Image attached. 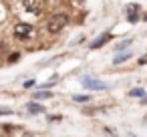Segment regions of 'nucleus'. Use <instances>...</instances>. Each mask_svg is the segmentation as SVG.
<instances>
[{
	"mask_svg": "<svg viewBox=\"0 0 147 137\" xmlns=\"http://www.w3.org/2000/svg\"><path fill=\"white\" fill-rule=\"evenodd\" d=\"M129 97H133V99H143V97H145V89L135 87V89H131V91H129Z\"/></svg>",
	"mask_w": 147,
	"mask_h": 137,
	"instance_id": "obj_10",
	"label": "nucleus"
},
{
	"mask_svg": "<svg viewBox=\"0 0 147 137\" xmlns=\"http://www.w3.org/2000/svg\"><path fill=\"white\" fill-rule=\"evenodd\" d=\"M143 125H147V115H145V117H143Z\"/></svg>",
	"mask_w": 147,
	"mask_h": 137,
	"instance_id": "obj_18",
	"label": "nucleus"
},
{
	"mask_svg": "<svg viewBox=\"0 0 147 137\" xmlns=\"http://www.w3.org/2000/svg\"><path fill=\"white\" fill-rule=\"evenodd\" d=\"M51 97H53V93H51V91H42V89H40V91H36V93L32 95V99H34V101H42V99H51Z\"/></svg>",
	"mask_w": 147,
	"mask_h": 137,
	"instance_id": "obj_9",
	"label": "nucleus"
},
{
	"mask_svg": "<svg viewBox=\"0 0 147 137\" xmlns=\"http://www.w3.org/2000/svg\"><path fill=\"white\" fill-rule=\"evenodd\" d=\"M12 111L10 109H6V107H2V109H0V115H10Z\"/></svg>",
	"mask_w": 147,
	"mask_h": 137,
	"instance_id": "obj_15",
	"label": "nucleus"
},
{
	"mask_svg": "<svg viewBox=\"0 0 147 137\" xmlns=\"http://www.w3.org/2000/svg\"><path fill=\"white\" fill-rule=\"evenodd\" d=\"M141 20H145V22H147V12H145V14L141 16Z\"/></svg>",
	"mask_w": 147,
	"mask_h": 137,
	"instance_id": "obj_17",
	"label": "nucleus"
},
{
	"mask_svg": "<svg viewBox=\"0 0 147 137\" xmlns=\"http://www.w3.org/2000/svg\"><path fill=\"white\" fill-rule=\"evenodd\" d=\"M20 6H22V10H26L28 14H34V16H40L42 10L47 8L45 2H22Z\"/></svg>",
	"mask_w": 147,
	"mask_h": 137,
	"instance_id": "obj_4",
	"label": "nucleus"
},
{
	"mask_svg": "<svg viewBox=\"0 0 147 137\" xmlns=\"http://www.w3.org/2000/svg\"><path fill=\"white\" fill-rule=\"evenodd\" d=\"M111 38H113V34H111V32H103V34H99V36H97V38H95V40L89 45V49H91V51H97V49L105 47V45H107Z\"/></svg>",
	"mask_w": 147,
	"mask_h": 137,
	"instance_id": "obj_5",
	"label": "nucleus"
},
{
	"mask_svg": "<svg viewBox=\"0 0 147 137\" xmlns=\"http://www.w3.org/2000/svg\"><path fill=\"white\" fill-rule=\"evenodd\" d=\"M67 24H69V14H67V12H53V14L47 18L45 28H47L49 34H59Z\"/></svg>",
	"mask_w": 147,
	"mask_h": 137,
	"instance_id": "obj_1",
	"label": "nucleus"
},
{
	"mask_svg": "<svg viewBox=\"0 0 147 137\" xmlns=\"http://www.w3.org/2000/svg\"><path fill=\"white\" fill-rule=\"evenodd\" d=\"M131 57H133V53H129V51H127V53H121V55H117V57L113 59V65H123V63L129 61Z\"/></svg>",
	"mask_w": 147,
	"mask_h": 137,
	"instance_id": "obj_8",
	"label": "nucleus"
},
{
	"mask_svg": "<svg viewBox=\"0 0 147 137\" xmlns=\"http://www.w3.org/2000/svg\"><path fill=\"white\" fill-rule=\"evenodd\" d=\"M127 20H129L131 24H137V22L141 20V16H139V4H129V14H127Z\"/></svg>",
	"mask_w": 147,
	"mask_h": 137,
	"instance_id": "obj_6",
	"label": "nucleus"
},
{
	"mask_svg": "<svg viewBox=\"0 0 147 137\" xmlns=\"http://www.w3.org/2000/svg\"><path fill=\"white\" fill-rule=\"evenodd\" d=\"M73 101L75 103H89L91 101V95H73Z\"/></svg>",
	"mask_w": 147,
	"mask_h": 137,
	"instance_id": "obj_12",
	"label": "nucleus"
},
{
	"mask_svg": "<svg viewBox=\"0 0 147 137\" xmlns=\"http://www.w3.org/2000/svg\"><path fill=\"white\" fill-rule=\"evenodd\" d=\"M141 103H143V105H147V97H143V99H141Z\"/></svg>",
	"mask_w": 147,
	"mask_h": 137,
	"instance_id": "obj_16",
	"label": "nucleus"
},
{
	"mask_svg": "<svg viewBox=\"0 0 147 137\" xmlns=\"http://www.w3.org/2000/svg\"><path fill=\"white\" fill-rule=\"evenodd\" d=\"M18 59H20V53H12V55H8L6 63H14V61H18Z\"/></svg>",
	"mask_w": 147,
	"mask_h": 137,
	"instance_id": "obj_13",
	"label": "nucleus"
},
{
	"mask_svg": "<svg viewBox=\"0 0 147 137\" xmlns=\"http://www.w3.org/2000/svg\"><path fill=\"white\" fill-rule=\"evenodd\" d=\"M137 65H139V67H145V65H147V53L141 55V57L137 59Z\"/></svg>",
	"mask_w": 147,
	"mask_h": 137,
	"instance_id": "obj_14",
	"label": "nucleus"
},
{
	"mask_svg": "<svg viewBox=\"0 0 147 137\" xmlns=\"http://www.w3.org/2000/svg\"><path fill=\"white\" fill-rule=\"evenodd\" d=\"M81 85H83L85 89H89V91H105V89H107L105 83H101V81H97V79H93V77H83V79H81Z\"/></svg>",
	"mask_w": 147,
	"mask_h": 137,
	"instance_id": "obj_3",
	"label": "nucleus"
},
{
	"mask_svg": "<svg viewBox=\"0 0 147 137\" xmlns=\"http://www.w3.org/2000/svg\"><path fill=\"white\" fill-rule=\"evenodd\" d=\"M131 43H133V38H125L123 43H119V45L115 47V51H117V55H119V53H123V51H125V49H127V47H129Z\"/></svg>",
	"mask_w": 147,
	"mask_h": 137,
	"instance_id": "obj_11",
	"label": "nucleus"
},
{
	"mask_svg": "<svg viewBox=\"0 0 147 137\" xmlns=\"http://www.w3.org/2000/svg\"><path fill=\"white\" fill-rule=\"evenodd\" d=\"M26 109H28V111H30L32 115H40L42 111H47V109H45L42 105H38V103H34V101H30V103L26 105Z\"/></svg>",
	"mask_w": 147,
	"mask_h": 137,
	"instance_id": "obj_7",
	"label": "nucleus"
},
{
	"mask_svg": "<svg viewBox=\"0 0 147 137\" xmlns=\"http://www.w3.org/2000/svg\"><path fill=\"white\" fill-rule=\"evenodd\" d=\"M12 34H14L16 40H20V43H28L30 38L36 36V26L30 24V22H16V24L12 26Z\"/></svg>",
	"mask_w": 147,
	"mask_h": 137,
	"instance_id": "obj_2",
	"label": "nucleus"
}]
</instances>
